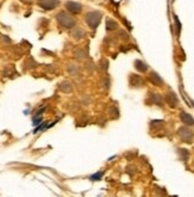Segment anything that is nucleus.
I'll list each match as a JSON object with an SVG mask.
<instances>
[{"instance_id": "nucleus-1", "label": "nucleus", "mask_w": 194, "mask_h": 197, "mask_svg": "<svg viewBox=\"0 0 194 197\" xmlns=\"http://www.w3.org/2000/svg\"><path fill=\"white\" fill-rule=\"evenodd\" d=\"M56 21L64 29H73L76 27V19L66 11H61L56 14Z\"/></svg>"}, {"instance_id": "nucleus-2", "label": "nucleus", "mask_w": 194, "mask_h": 197, "mask_svg": "<svg viewBox=\"0 0 194 197\" xmlns=\"http://www.w3.org/2000/svg\"><path fill=\"white\" fill-rule=\"evenodd\" d=\"M101 18H102V13L98 10H93V11H89L86 17H85V21L87 23V25L92 30H95L97 27H99L101 22Z\"/></svg>"}, {"instance_id": "nucleus-3", "label": "nucleus", "mask_w": 194, "mask_h": 197, "mask_svg": "<svg viewBox=\"0 0 194 197\" xmlns=\"http://www.w3.org/2000/svg\"><path fill=\"white\" fill-rule=\"evenodd\" d=\"M177 135H179V137H180L183 142H186V143H192L194 140L193 130L191 129L188 126L180 127V128L177 129Z\"/></svg>"}, {"instance_id": "nucleus-4", "label": "nucleus", "mask_w": 194, "mask_h": 197, "mask_svg": "<svg viewBox=\"0 0 194 197\" xmlns=\"http://www.w3.org/2000/svg\"><path fill=\"white\" fill-rule=\"evenodd\" d=\"M147 104H154V105L161 106V108L164 105L162 96L160 93H157V92H149L147 98Z\"/></svg>"}, {"instance_id": "nucleus-5", "label": "nucleus", "mask_w": 194, "mask_h": 197, "mask_svg": "<svg viewBox=\"0 0 194 197\" xmlns=\"http://www.w3.org/2000/svg\"><path fill=\"white\" fill-rule=\"evenodd\" d=\"M37 4H38V6L42 7L43 10H45V11H51V10H55L56 7L60 5V1H59V0H38Z\"/></svg>"}, {"instance_id": "nucleus-6", "label": "nucleus", "mask_w": 194, "mask_h": 197, "mask_svg": "<svg viewBox=\"0 0 194 197\" xmlns=\"http://www.w3.org/2000/svg\"><path fill=\"white\" fill-rule=\"evenodd\" d=\"M129 84H130V87L132 88H141L144 86V79L142 78L141 75L138 74H130L129 76Z\"/></svg>"}, {"instance_id": "nucleus-7", "label": "nucleus", "mask_w": 194, "mask_h": 197, "mask_svg": "<svg viewBox=\"0 0 194 197\" xmlns=\"http://www.w3.org/2000/svg\"><path fill=\"white\" fill-rule=\"evenodd\" d=\"M64 6H66L68 12L72 14H79L82 11V5L80 2H76V1H67Z\"/></svg>"}, {"instance_id": "nucleus-8", "label": "nucleus", "mask_w": 194, "mask_h": 197, "mask_svg": "<svg viewBox=\"0 0 194 197\" xmlns=\"http://www.w3.org/2000/svg\"><path fill=\"white\" fill-rule=\"evenodd\" d=\"M166 103L170 108H173V109L177 108V105H179V98H177L176 93L173 92V91L167 92V95H166Z\"/></svg>"}, {"instance_id": "nucleus-9", "label": "nucleus", "mask_w": 194, "mask_h": 197, "mask_svg": "<svg viewBox=\"0 0 194 197\" xmlns=\"http://www.w3.org/2000/svg\"><path fill=\"white\" fill-rule=\"evenodd\" d=\"M70 35H72V37H73L75 41H81V40H83V38L86 37V31H85L82 27H73Z\"/></svg>"}, {"instance_id": "nucleus-10", "label": "nucleus", "mask_w": 194, "mask_h": 197, "mask_svg": "<svg viewBox=\"0 0 194 197\" xmlns=\"http://www.w3.org/2000/svg\"><path fill=\"white\" fill-rule=\"evenodd\" d=\"M149 80L151 81V84H154L155 86H163V79L161 78L160 75L157 74L156 72H150V74H149Z\"/></svg>"}, {"instance_id": "nucleus-11", "label": "nucleus", "mask_w": 194, "mask_h": 197, "mask_svg": "<svg viewBox=\"0 0 194 197\" xmlns=\"http://www.w3.org/2000/svg\"><path fill=\"white\" fill-rule=\"evenodd\" d=\"M180 120L181 122L183 123V124H186V126H188V127L189 126H194V118L188 112H186V111H181L180 112Z\"/></svg>"}, {"instance_id": "nucleus-12", "label": "nucleus", "mask_w": 194, "mask_h": 197, "mask_svg": "<svg viewBox=\"0 0 194 197\" xmlns=\"http://www.w3.org/2000/svg\"><path fill=\"white\" fill-rule=\"evenodd\" d=\"M59 88H60V91H62L63 93H70V92L73 91L74 87H73V84H72V82L64 80V81L60 82Z\"/></svg>"}, {"instance_id": "nucleus-13", "label": "nucleus", "mask_w": 194, "mask_h": 197, "mask_svg": "<svg viewBox=\"0 0 194 197\" xmlns=\"http://www.w3.org/2000/svg\"><path fill=\"white\" fill-rule=\"evenodd\" d=\"M135 68L140 72V73H145L148 71V65L142 60H136L135 61Z\"/></svg>"}, {"instance_id": "nucleus-14", "label": "nucleus", "mask_w": 194, "mask_h": 197, "mask_svg": "<svg viewBox=\"0 0 194 197\" xmlns=\"http://www.w3.org/2000/svg\"><path fill=\"white\" fill-rule=\"evenodd\" d=\"M87 49H76L75 52H74V56H75V59H78V60H83V59H86L87 57Z\"/></svg>"}, {"instance_id": "nucleus-15", "label": "nucleus", "mask_w": 194, "mask_h": 197, "mask_svg": "<svg viewBox=\"0 0 194 197\" xmlns=\"http://www.w3.org/2000/svg\"><path fill=\"white\" fill-rule=\"evenodd\" d=\"M118 23L112 19V18H107L106 19V29L107 31H113V30H117L118 29Z\"/></svg>"}, {"instance_id": "nucleus-16", "label": "nucleus", "mask_w": 194, "mask_h": 197, "mask_svg": "<svg viewBox=\"0 0 194 197\" xmlns=\"http://www.w3.org/2000/svg\"><path fill=\"white\" fill-rule=\"evenodd\" d=\"M177 153L180 155V159L182 161H187L188 158H189V152L185 148H177Z\"/></svg>"}, {"instance_id": "nucleus-17", "label": "nucleus", "mask_w": 194, "mask_h": 197, "mask_svg": "<svg viewBox=\"0 0 194 197\" xmlns=\"http://www.w3.org/2000/svg\"><path fill=\"white\" fill-rule=\"evenodd\" d=\"M108 114H110L112 120H117L119 117V110H118L117 106H111L110 110H108Z\"/></svg>"}, {"instance_id": "nucleus-18", "label": "nucleus", "mask_w": 194, "mask_h": 197, "mask_svg": "<svg viewBox=\"0 0 194 197\" xmlns=\"http://www.w3.org/2000/svg\"><path fill=\"white\" fill-rule=\"evenodd\" d=\"M68 73L70 75H74V76H76V75L79 74V72H80V68L78 67L76 65H69V67H68Z\"/></svg>"}, {"instance_id": "nucleus-19", "label": "nucleus", "mask_w": 194, "mask_h": 197, "mask_svg": "<svg viewBox=\"0 0 194 197\" xmlns=\"http://www.w3.org/2000/svg\"><path fill=\"white\" fill-rule=\"evenodd\" d=\"M110 78L108 76H105V78H102V80H101V86L105 88V90H108L110 88Z\"/></svg>"}, {"instance_id": "nucleus-20", "label": "nucleus", "mask_w": 194, "mask_h": 197, "mask_svg": "<svg viewBox=\"0 0 194 197\" xmlns=\"http://www.w3.org/2000/svg\"><path fill=\"white\" fill-rule=\"evenodd\" d=\"M102 176H104L102 172H97V173H94V175H92V176L89 177V179L91 180H100L101 178H102Z\"/></svg>"}, {"instance_id": "nucleus-21", "label": "nucleus", "mask_w": 194, "mask_h": 197, "mask_svg": "<svg viewBox=\"0 0 194 197\" xmlns=\"http://www.w3.org/2000/svg\"><path fill=\"white\" fill-rule=\"evenodd\" d=\"M174 21H175V25H176V36H179L181 31V24H180V22H179L177 16H174Z\"/></svg>"}, {"instance_id": "nucleus-22", "label": "nucleus", "mask_w": 194, "mask_h": 197, "mask_svg": "<svg viewBox=\"0 0 194 197\" xmlns=\"http://www.w3.org/2000/svg\"><path fill=\"white\" fill-rule=\"evenodd\" d=\"M107 68H108V61H107L106 59L100 60V69L101 71H107Z\"/></svg>"}, {"instance_id": "nucleus-23", "label": "nucleus", "mask_w": 194, "mask_h": 197, "mask_svg": "<svg viewBox=\"0 0 194 197\" xmlns=\"http://www.w3.org/2000/svg\"><path fill=\"white\" fill-rule=\"evenodd\" d=\"M93 65H94L93 62H87V63H86V68H87L88 72H93V71H94V66H93Z\"/></svg>"}, {"instance_id": "nucleus-24", "label": "nucleus", "mask_w": 194, "mask_h": 197, "mask_svg": "<svg viewBox=\"0 0 194 197\" xmlns=\"http://www.w3.org/2000/svg\"><path fill=\"white\" fill-rule=\"evenodd\" d=\"M40 121H42V117H40L38 115L36 116V117H34V126H38L40 123Z\"/></svg>"}, {"instance_id": "nucleus-25", "label": "nucleus", "mask_w": 194, "mask_h": 197, "mask_svg": "<svg viewBox=\"0 0 194 197\" xmlns=\"http://www.w3.org/2000/svg\"><path fill=\"white\" fill-rule=\"evenodd\" d=\"M21 2H25V4H30V2H32V0H20Z\"/></svg>"}]
</instances>
